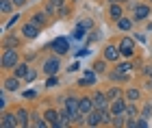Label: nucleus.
Listing matches in <instances>:
<instances>
[{"label": "nucleus", "mask_w": 152, "mask_h": 128, "mask_svg": "<svg viewBox=\"0 0 152 128\" xmlns=\"http://www.w3.org/2000/svg\"><path fill=\"white\" fill-rule=\"evenodd\" d=\"M18 63H20L18 48H4L2 50V57H0V65H2V70H13Z\"/></svg>", "instance_id": "f257e3e1"}, {"label": "nucleus", "mask_w": 152, "mask_h": 128, "mask_svg": "<svg viewBox=\"0 0 152 128\" xmlns=\"http://www.w3.org/2000/svg\"><path fill=\"white\" fill-rule=\"evenodd\" d=\"M48 48L54 50V55H67L70 52V39L67 37H54Z\"/></svg>", "instance_id": "f03ea898"}, {"label": "nucleus", "mask_w": 152, "mask_h": 128, "mask_svg": "<svg viewBox=\"0 0 152 128\" xmlns=\"http://www.w3.org/2000/svg\"><path fill=\"white\" fill-rule=\"evenodd\" d=\"M117 46H120V52H122V57L130 59V57L135 55V39H133V37H122Z\"/></svg>", "instance_id": "7ed1b4c3"}, {"label": "nucleus", "mask_w": 152, "mask_h": 128, "mask_svg": "<svg viewBox=\"0 0 152 128\" xmlns=\"http://www.w3.org/2000/svg\"><path fill=\"white\" fill-rule=\"evenodd\" d=\"M102 57H104L109 63H115V61H120V57H122V52H120V46H115V44H107V46H104V50H102Z\"/></svg>", "instance_id": "20e7f679"}, {"label": "nucleus", "mask_w": 152, "mask_h": 128, "mask_svg": "<svg viewBox=\"0 0 152 128\" xmlns=\"http://www.w3.org/2000/svg\"><path fill=\"white\" fill-rule=\"evenodd\" d=\"M126 106H128V100L120 96V98L111 100V104H109V109H111L113 117H115V115H126Z\"/></svg>", "instance_id": "39448f33"}, {"label": "nucleus", "mask_w": 152, "mask_h": 128, "mask_svg": "<svg viewBox=\"0 0 152 128\" xmlns=\"http://www.w3.org/2000/svg\"><path fill=\"white\" fill-rule=\"evenodd\" d=\"M59 67H61L59 57H50V59H46V61H44V67H41V70H44L46 76H57Z\"/></svg>", "instance_id": "423d86ee"}, {"label": "nucleus", "mask_w": 152, "mask_h": 128, "mask_svg": "<svg viewBox=\"0 0 152 128\" xmlns=\"http://www.w3.org/2000/svg\"><path fill=\"white\" fill-rule=\"evenodd\" d=\"M150 13H152L150 4H143V2H139V4H135V9H133V20H135V22L148 20V17H150Z\"/></svg>", "instance_id": "0eeeda50"}, {"label": "nucleus", "mask_w": 152, "mask_h": 128, "mask_svg": "<svg viewBox=\"0 0 152 128\" xmlns=\"http://www.w3.org/2000/svg\"><path fill=\"white\" fill-rule=\"evenodd\" d=\"M18 113H0V128H18Z\"/></svg>", "instance_id": "6e6552de"}, {"label": "nucleus", "mask_w": 152, "mask_h": 128, "mask_svg": "<svg viewBox=\"0 0 152 128\" xmlns=\"http://www.w3.org/2000/svg\"><path fill=\"white\" fill-rule=\"evenodd\" d=\"M20 33H22V37H24V39H37V37H39V33H41V28L28 20V22L22 26V31H20Z\"/></svg>", "instance_id": "1a4fd4ad"}, {"label": "nucleus", "mask_w": 152, "mask_h": 128, "mask_svg": "<svg viewBox=\"0 0 152 128\" xmlns=\"http://www.w3.org/2000/svg\"><path fill=\"white\" fill-rule=\"evenodd\" d=\"M94 104H96V109H109V104H111V100H109V96L104 91H96L94 93Z\"/></svg>", "instance_id": "9d476101"}, {"label": "nucleus", "mask_w": 152, "mask_h": 128, "mask_svg": "<svg viewBox=\"0 0 152 128\" xmlns=\"http://www.w3.org/2000/svg\"><path fill=\"white\" fill-rule=\"evenodd\" d=\"M96 80H98V74H96L94 70H87L85 74H83V78L78 80V87H94Z\"/></svg>", "instance_id": "9b49d317"}, {"label": "nucleus", "mask_w": 152, "mask_h": 128, "mask_svg": "<svg viewBox=\"0 0 152 128\" xmlns=\"http://www.w3.org/2000/svg\"><path fill=\"white\" fill-rule=\"evenodd\" d=\"M48 20H50V15H48L46 11H37V13H33V15H31V22L37 24L39 28H46V26H48Z\"/></svg>", "instance_id": "f8f14e48"}, {"label": "nucleus", "mask_w": 152, "mask_h": 128, "mask_svg": "<svg viewBox=\"0 0 152 128\" xmlns=\"http://www.w3.org/2000/svg\"><path fill=\"white\" fill-rule=\"evenodd\" d=\"M85 119H87V126H102V115H100V109H94L91 113H87L85 115Z\"/></svg>", "instance_id": "ddd939ff"}, {"label": "nucleus", "mask_w": 152, "mask_h": 128, "mask_svg": "<svg viewBox=\"0 0 152 128\" xmlns=\"http://www.w3.org/2000/svg\"><path fill=\"white\" fill-rule=\"evenodd\" d=\"M20 83H22V78H18L15 74L13 76H9V78H4V83H2V87L7 91H18L20 89Z\"/></svg>", "instance_id": "4468645a"}, {"label": "nucleus", "mask_w": 152, "mask_h": 128, "mask_svg": "<svg viewBox=\"0 0 152 128\" xmlns=\"http://www.w3.org/2000/svg\"><path fill=\"white\" fill-rule=\"evenodd\" d=\"M78 106H80V113L83 115H87V113H91L94 109H96V104H94V96L91 98H80V102H78Z\"/></svg>", "instance_id": "2eb2a0df"}, {"label": "nucleus", "mask_w": 152, "mask_h": 128, "mask_svg": "<svg viewBox=\"0 0 152 128\" xmlns=\"http://www.w3.org/2000/svg\"><path fill=\"white\" fill-rule=\"evenodd\" d=\"M15 113H18V119H20V128L31 126V115H33L31 111H26V109H22V106H20V109H18Z\"/></svg>", "instance_id": "dca6fc26"}, {"label": "nucleus", "mask_w": 152, "mask_h": 128, "mask_svg": "<svg viewBox=\"0 0 152 128\" xmlns=\"http://www.w3.org/2000/svg\"><path fill=\"white\" fill-rule=\"evenodd\" d=\"M122 15H124V7L120 2H111V4H109V17H111V20L117 22Z\"/></svg>", "instance_id": "f3484780"}, {"label": "nucleus", "mask_w": 152, "mask_h": 128, "mask_svg": "<svg viewBox=\"0 0 152 128\" xmlns=\"http://www.w3.org/2000/svg\"><path fill=\"white\" fill-rule=\"evenodd\" d=\"M28 70H31V67H28V63H26V61H20L15 67H13V74H15L18 78L26 80V76H28Z\"/></svg>", "instance_id": "a211bd4d"}, {"label": "nucleus", "mask_w": 152, "mask_h": 128, "mask_svg": "<svg viewBox=\"0 0 152 128\" xmlns=\"http://www.w3.org/2000/svg\"><path fill=\"white\" fill-rule=\"evenodd\" d=\"M133 22H135V20H130V17H126V15H122L120 20H117V28H120V31H124V33H128L130 28H133Z\"/></svg>", "instance_id": "6ab92c4d"}, {"label": "nucleus", "mask_w": 152, "mask_h": 128, "mask_svg": "<svg viewBox=\"0 0 152 128\" xmlns=\"http://www.w3.org/2000/svg\"><path fill=\"white\" fill-rule=\"evenodd\" d=\"M44 117L48 119V124H50V126L57 128V124H59V111H57V109H48V111L44 113Z\"/></svg>", "instance_id": "aec40b11"}, {"label": "nucleus", "mask_w": 152, "mask_h": 128, "mask_svg": "<svg viewBox=\"0 0 152 128\" xmlns=\"http://www.w3.org/2000/svg\"><path fill=\"white\" fill-rule=\"evenodd\" d=\"M139 98H141V91L137 89V87H128L126 89V100L128 102H137Z\"/></svg>", "instance_id": "412c9836"}, {"label": "nucleus", "mask_w": 152, "mask_h": 128, "mask_svg": "<svg viewBox=\"0 0 152 128\" xmlns=\"http://www.w3.org/2000/svg\"><path fill=\"white\" fill-rule=\"evenodd\" d=\"M13 9H15V4H13L11 0H0V13H2V15L13 13Z\"/></svg>", "instance_id": "4be33fe9"}, {"label": "nucleus", "mask_w": 152, "mask_h": 128, "mask_svg": "<svg viewBox=\"0 0 152 128\" xmlns=\"http://www.w3.org/2000/svg\"><path fill=\"white\" fill-rule=\"evenodd\" d=\"M91 70H94L96 74H104V72H107V59H100V61H96V63L91 65Z\"/></svg>", "instance_id": "5701e85b"}, {"label": "nucleus", "mask_w": 152, "mask_h": 128, "mask_svg": "<svg viewBox=\"0 0 152 128\" xmlns=\"http://www.w3.org/2000/svg\"><path fill=\"white\" fill-rule=\"evenodd\" d=\"M20 20H22V15H20V13H15V15H11V20H9V22H7V24L2 26V31H11L13 26H18V24H20Z\"/></svg>", "instance_id": "b1692460"}, {"label": "nucleus", "mask_w": 152, "mask_h": 128, "mask_svg": "<svg viewBox=\"0 0 152 128\" xmlns=\"http://www.w3.org/2000/svg\"><path fill=\"white\" fill-rule=\"evenodd\" d=\"M4 48H20V39L13 37V35H7L4 37Z\"/></svg>", "instance_id": "393cba45"}, {"label": "nucleus", "mask_w": 152, "mask_h": 128, "mask_svg": "<svg viewBox=\"0 0 152 128\" xmlns=\"http://www.w3.org/2000/svg\"><path fill=\"white\" fill-rule=\"evenodd\" d=\"M137 113H139L137 104L135 102H128V106H126V117H137Z\"/></svg>", "instance_id": "a878e982"}, {"label": "nucleus", "mask_w": 152, "mask_h": 128, "mask_svg": "<svg viewBox=\"0 0 152 128\" xmlns=\"http://www.w3.org/2000/svg\"><path fill=\"white\" fill-rule=\"evenodd\" d=\"M78 26H80L83 31H91V28H94V22H91L89 17H85V20H80V22H78Z\"/></svg>", "instance_id": "bb28decb"}, {"label": "nucleus", "mask_w": 152, "mask_h": 128, "mask_svg": "<svg viewBox=\"0 0 152 128\" xmlns=\"http://www.w3.org/2000/svg\"><path fill=\"white\" fill-rule=\"evenodd\" d=\"M57 85H59V78L57 76H48L46 78V89H54Z\"/></svg>", "instance_id": "cd10ccee"}, {"label": "nucleus", "mask_w": 152, "mask_h": 128, "mask_svg": "<svg viewBox=\"0 0 152 128\" xmlns=\"http://www.w3.org/2000/svg\"><path fill=\"white\" fill-rule=\"evenodd\" d=\"M107 96H109V100H115V98H120V89H117V87H111V89L107 91Z\"/></svg>", "instance_id": "c85d7f7f"}, {"label": "nucleus", "mask_w": 152, "mask_h": 128, "mask_svg": "<svg viewBox=\"0 0 152 128\" xmlns=\"http://www.w3.org/2000/svg\"><path fill=\"white\" fill-rule=\"evenodd\" d=\"M85 33L87 31H83L80 26H76V28H74V39H83V37H85Z\"/></svg>", "instance_id": "c756f323"}, {"label": "nucleus", "mask_w": 152, "mask_h": 128, "mask_svg": "<svg viewBox=\"0 0 152 128\" xmlns=\"http://www.w3.org/2000/svg\"><path fill=\"white\" fill-rule=\"evenodd\" d=\"M35 78H37V72H35V70H28V76H26V83H35Z\"/></svg>", "instance_id": "7c9ffc66"}, {"label": "nucleus", "mask_w": 152, "mask_h": 128, "mask_svg": "<svg viewBox=\"0 0 152 128\" xmlns=\"http://www.w3.org/2000/svg\"><path fill=\"white\" fill-rule=\"evenodd\" d=\"M24 98H26V100L37 98V91H35V89H26V91H24Z\"/></svg>", "instance_id": "2f4dec72"}, {"label": "nucleus", "mask_w": 152, "mask_h": 128, "mask_svg": "<svg viewBox=\"0 0 152 128\" xmlns=\"http://www.w3.org/2000/svg\"><path fill=\"white\" fill-rule=\"evenodd\" d=\"M117 70H120V72H130V70H133V65H130V63H120V67H117Z\"/></svg>", "instance_id": "473e14b6"}, {"label": "nucleus", "mask_w": 152, "mask_h": 128, "mask_svg": "<svg viewBox=\"0 0 152 128\" xmlns=\"http://www.w3.org/2000/svg\"><path fill=\"white\" fill-rule=\"evenodd\" d=\"M150 113H152V104L148 102L146 106H143V111H141V115H143V117H150Z\"/></svg>", "instance_id": "72a5a7b5"}, {"label": "nucleus", "mask_w": 152, "mask_h": 128, "mask_svg": "<svg viewBox=\"0 0 152 128\" xmlns=\"http://www.w3.org/2000/svg\"><path fill=\"white\" fill-rule=\"evenodd\" d=\"M59 15H61V17H67V15H70V7H67V4L61 7V9H59Z\"/></svg>", "instance_id": "f704fd0d"}, {"label": "nucleus", "mask_w": 152, "mask_h": 128, "mask_svg": "<svg viewBox=\"0 0 152 128\" xmlns=\"http://www.w3.org/2000/svg\"><path fill=\"white\" fill-rule=\"evenodd\" d=\"M50 2H52V7H54V9H61V7H65V0H50Z\"/></svg>", "instance_id": "c9c22d12"}, {"label": "nucleus", "mask_w": 152, "mask_h": 128, "mask_svg": "<svg viewBox=\"0 0 152 128\" xmlns=\"http://www.w3.org/2000/svg\"><path fill=\"white\" fill-rule=\"evenodd\" d=\"M146 119H148V117H143V115H141L139 119H137V128H146V126H148V122H146Z\"/></svg>", "instance_id": "e433bc0d"}, {"label": "nucleus", "mask_w": 152, "mask_h": 128, "mask_svg": "<svg viewBox=\"0 0 152 128\" xmlns=\"http://www.w3.org/2000/svg\"><path fill=\"white\" fill-rule=\"evenodd\" d=\"M11 2H13V4H15V7H24L26 2H28V0H11Z\"/></svg>", "instance_id": "4c0bfd02"}, {"label": "nucleus", "mask_w": 152, "mask_h": 128, "mask_svg": "<svg viewBox=\"0 0 152 128\" xmlns=\"http://www.w3.org/2000/svg\"><path fill=\"white\" fill-rule=\"evenodd\" d=\"M67 70H70V72H76V70H78V63H72L70 67H67Z\"/></svg>", "instance_id": "58836bf2"}, {"label": "nucleus", "mask_w": 152, "mask_h": 128, "mask_svg": "<svg viewBox=\"0 0 152 128\" xmlns=\"http://www.w3.org/2000/svg\"><path fill=\"white\" fill-rule=\"evenodd\" d=\"M109 2H124V0H109Z\"/></svg>", "instance_id": "ea45409f"}, {"label": "nucleus", "mask_w": 152, "mask_h": 128, "mask_svg": "<svg viewBox=\"0 0 152 128\" xmlns=\"http://www.w3.org/2000/svg\"><path fill=\"white\" fill-rule=\"evenodd\" d=\"M150 4H152V0H150Z\"/></svg>", "instance_id": "a19ab883"}]
</instances>
